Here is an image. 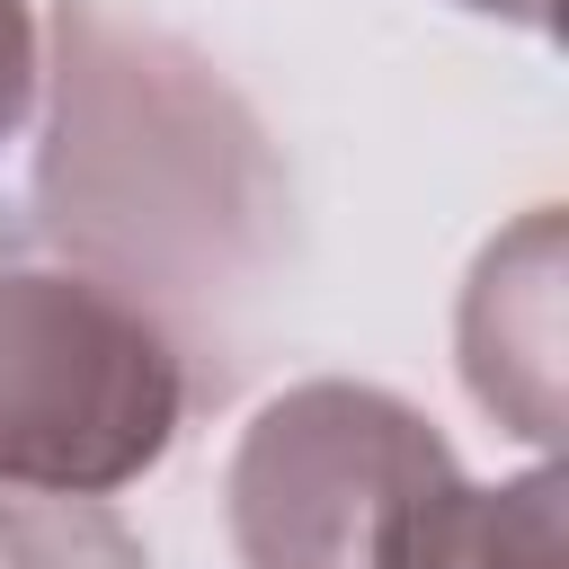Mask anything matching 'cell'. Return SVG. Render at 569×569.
<instances>
[{
	"instance_id": "1",
	"label": "cell",
	"mask_w": 569,
	"mask_h": 569,
	"mask_svg": "<svg viewBox=\"0 0 569 569\" xmlns=\"http://www.w3.org/2000/svg\"><path fill=\"white\" fill-rule=\"evenodd\" d=\"M53 124L36 160L44 240L107 284H231L276 222V160L258 116L169 36L98 0H62Z\"/></svg>"
},
{
	"instance_id": "2",
	"label": "cell",
	"mask_w": 569,
	"mask_h": 569,
	"mask_svg": "<svg viewBox=\"0 0 569 569\" xmlns=\"http://www.w3.org/2000/svg\"><path fill=\"white\" fill-rule=\"evenodd\" d=\"M187 418V356L142 293L89 267L0 276V489L107 498Z\"/></svg>"
},
{
	"instance_id": "3",
	"label": "cell",
	"mask_w": 569,
	"mask_h": 569,
	"mask_svg": "<svg viewBox=\"0 0 569 569\" xmlns=\"http://www.w3.org/2000/svg\"><path fill=\"white\" fill-rule=\"evenodd\" d=\"M453 480V445L400 391L293 382L240 427L222 507L240 569H391Z\"/></svg>"
},
{
	"instance_id": "4",
	"label": "cell",
	"mask_w": 569,
	"mask_h": 569,
	"mask_svg": "<svg viewBox=\"0 0 569 569\" xmlns=\"http://www.w3.org/2000/svg\"><path fill=\"white\" fill-rule=\"evenodd\" d=\"M462 382L525 445L560 436V213L533 204L462 284Z\"/></svg>"
},
{
	"instance_id": "5",
	"label": "cell",
	"mask_w": 569,
	"mask_h": 569,
	"mask_svg": "<svg viewBox=\"0 0 569 569\" xmlns=\"http://www.w3.org/2000/svg\"><path fill=\"white\" fill-rule=\"evenodd\" d=\"M560 560H569V480L551 462H533L507 489L453 480L418 516V533L391 569H560Z\"/></svg>"
},
{
	"instance_id": "6",
	"label": "cell",
	"mask_w": 569,
	"mask_h": 569,
	"mask_svg": "<svg viewBox=\"0 0 569 569\" xmlns=\"http://www.w3.org/2000/svg\"><path fill=\"white\" fill-rule=\"evenodd\" d=\"M0 569H151V560L98 498L0 489Z\"/></svg>"
},
{
	"instance_id": "7",
	"label": "cell",
	"mask_w": 569,
	"mask_h": 569,
	"mask_svg": "<svg viewBox=\"0 0 569 569\" xmlns=\"http://www.w3.org/2000/svg\"><path fill=\"white\" fill-rule=\"evenodd\" d=\"M27 98H36V9L27 0H0V142L18 133Z\"/></svg>"
},
{
	"instance_id": "8",
	"label": "cell",
	"mask_w": 569,
	"mask_h": 569,
	"mask_svg": "<svg viewBox=\"0 0 569 569\" xmlns=\"http://www.w3.org/2000/svg\"><path fill=\"white\" fill-rule=\"evenodd\" d=\"M453 9H480V18H516V27H551V0H453Z\"/></svg>"
}]
</instances>
